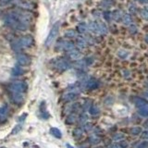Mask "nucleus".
I'll return each mask as SVG.
<instances>
[{"instance_id": "obj_8", "label": "nucleus", "mask_w": 148, "mask_h": 148, "mask_svg": "<svg viewBox=\"0 0 148 148\" xmlns=\"http://www.w3.org/2000/svg\"><path fill=\"white\" fill-rule=\"evenodd\" d=\"M10 97L13 103L17 105H21L24 101V94L21 92H10Z\"/></svg>"}, {"instance_id": "obj_21", "label": "nucleus", "mask_w": 148, "mask_h": 148, "mask_svg": "<svg viewBox=\"0 0 148 148\" xmlns=\"http://www.w3.org/2000/svg\"><path fill=\"white\" fill-rule=\"evenodd\" d=\"M122 21H123L124 24H126V25L132 24V17L130 16L129 14H125L122 18Z\"/></svg>"}, {"instance_id": "obj_4", "label": "nucleus", "mask_w": 148, "mask_h": 148, "mask_svg": "<svg viewBox=\"0 0 148 148\" xmlns=\"http://www.w3.org/2000/svg\"><path fill=\"white\" fill-rule=\"evenodd\" d=\"M58 29H59V23H56V24L53 26V28L51 29L49 34L47 36V38H46V41H45V45L49 46L50 45L53 44V42L55 41L56 37H57L58 34Z\"/></svg>"}, {"instance_id": "obj_33", "label": "nucleus", "mask_w": 148, "mask_h": 148, "mask_svg": "<svg viewBox=\"0 0 148 148\" xmlns=\"http://www.w3.org/2000/svg\"><path fill=\"white\" fill-rule=\"evenodd\" d=\"M119 11H114V13H113V17H114V18L115 20H118V18H119Z\"/></svg>"}, {"instance_id": "obj_7", "label": "nucleus", "mask_w": 148, "mask_h": 148, "mask_svg": "<svg viewBox=\"0 0 148 148\" xmlns=\"http://www.w3.org/2000/svg\"><path fill=\"white\" fill-rule=\"evenodd\" d=\"M22 47H31L34 45V38L31 35H25L18 40Z\"/></svg>"}, {"instance_id": "obj_34", "label": "nucleus", "mask_w": 148, "mask_h": 148, "mask_svg": "<svg viewBox=\"0 0 148 148\" xmlns=\"http://www.w3.org/2000/svg\"><path fill=\"white\" fill-rule=\"evenodd\" d=\"M148 145H147V143H142L140 145L138 146V148H147Z\"/></svg>"}, {"instance_id": "obj_12", "label": "nucleus", "mask_w": 148, "mask_h": 148, "mask_svg": "<svg viewBox=\"0 0 148 148\" xmlns=\"http://www.w3.org/2000/svg\"><path fill=\"white\" fill-rule=\"evenodd\" d=\"M11 73H12V75H13V76H15V77H18V76L22 75V74H23V69H21V65H20V64H18V65H16V66L12 69Z\"/></svg>"}, {"instance_id": "obj_31", "label": "nucleus", "mask_w": 148, "mask_h": 148, "mask_svg": "<svg viewBox=\"0 0 148 148\" xmlns=\"http://www.w3.org/2000/svg\"><path fill=\"white\" fill-rule=\"evenodd\" d=\"M142 138L145 140H148V131H145L142 133Z\"/></svg>"}, {"instance_id": "obj_28", "label": "nucleus", "mask_w": 148, "mask_h": 148, "mask_svg": "<svg viewBox=\"0 0 148 148\" xmlns=\"http://www.w3.org/2000/svg\"><path fill=\"white\" fill-rule=\"evenodd\" d=\"M131 132L133 134V135H137V134L141 133L142 132V129L139 128V127H135V128H132L131 130Z\"/></svg>"}, {"instance_id": "obj_2", "label": "nucleus", "mask_w": 148, "mask_h": 148, "mask_svg": "<svg viewBox=\"0 0 148 148\" xmlns=\"http://www.w3.org/2000/svg\"><path fill=\"white\" fill-rule=\"evenodd\" d=\"M28 89L26 82H14L8 86L9 92H21V94H25Z\"/></svg>"}, {"instance_id": "obj_37", "label": "nucleus", "mask_w": 148, "mask_h": 148, "mask_svg": "<svg viewBox=\"0 0 148 148\" xmlns=\"http://www.w3.org/2000/svg\"><path fill=\"white\" fill-rule=\"evenodd\" d=\"M138 1L142 4H148V0H138Z\"/></svg>"}, {"instance_id": "obj_42", "label": "nucleus", "mask_w": 148, "mask_h": 148, "mask_svg": "<svg viewBox=\"0 0 148 148\" xmlns=\"http://www.w3.org/2000/svg\"><path fill=\"white\" fill-rule=\"evenodd\" d=\"M0 148H6V147H5V146H2V147H0Z\"/></svg>"}, {"instance_id": "obj_23", "label": "nucleus", "mask_w": 148, "mask_h": 148, "mask_svg": "<svg viewBox=\"0 0 148 148\" xmlns=\"http://www.w3.org/2000/svg\"><path fill=\"white\" fill-rule=\"evenodd\" d=\"M75 121H76V116L74 115V114L69 115V117H68L67 123H69V124H73Z\"/></svg>"}, {"instance_id": "obj_25", "label": "nucleus", "mask_w": 148, "mask_h": 148, "mask_svg": "<svg viewBox=\"0 0 148 148\" xmlns=\"http://www.w3.org/2000/svg\"><path fill=\"white\" fill-rule=\"evenodd\" d=\"M73 135L74 137H76V138H80L82 137V129H76V130H74L73 131Z\"/></svg>"}, {"instance_id": "obj_29", "label": "nucleus", "mask_w": 148, "mask_h": 148, "mask_svg": "<svg viewBox=\"0 0 148 148\" xmlns=\"http://www.w3.org/2000/svg\"><path fill=\"white\" fill-rule=\"evenodd\" d=\"M129 32H131L132 34H136L137 32V27L134 25V24H130V27H129Z\"/></svg>"}, {"instance_id": "obj_17", "label": "nucleus", "mask_w": 148, "mask_h": 148, "mask_svg": "<svg viewBox=\"0 0 148 148\" xmlns=\"http://www.w3.org/2000/svg\"><path fill=\"white\" fill-rule=\"evenodd\" d=\"M97 25H98V34H106L108 29H106V26L103 22H97Z\"/></svg>"}, {"instance_id": "obj_10", "label": "nucleus", "mask_w": 148, "mask_h": 148, "mask_svg": "<svg viewBox=\"0 0 148 148\" xmlns=\"http://www.w3.org/2000/svg\"><path fill=\"white\" fill-rule=\"evenodd\" d=\"M98 86H99V82L97 80H95V79H90L86 83V88L87 89H90V90L96 89Z\"/></svg>"}, {"instance_id": "obj_26", "label": "nucleus", "mask_w": 148, "mask_h": 148, "mask_svg": "<svg viewBox=\"0 0 148 148\" xmlns=\"http://www.w3.org/2000/svg\"><path fill=\"white\" fill-rule=\"evenodd\" d=\"M141 16L143 18H145V20L148 21V10L146 8H143L141 10Z\"/></svg>"}, {"instance_id": "obj_24", "label": "nucleus", "mask_w": 148, "mask_h": 148, "mask_svg": "<svg viewBox=\"0 0 148 148\" xmlns=\"http://www.w3.org/2000/svg\"><path fill=\"white\" fill-rule=\"evenodd\" d=\"M22 130V126L20 124V125H17V126H15V128H14L13 130H12V132H11V134L12 135H15V134H17V133H18L21 131Z\"/></svg>"}, {"instance_id": "obj_20", "label": "nucleus", "mask_w": 148, "mask_h": 148, "mask_svg": "<svg viewBox=\"0 0 148 148\" xmlns=\"http://www.w3.org/2000/svg\"><path fill=\"white\" fill-rule=\"evenodd\" d=\"M89 112H90L91 115L95 116V115H97V114H99V108H97V106H96L95 105H92V106H90V108H89Z\"/></svg>"}, {"instance_id": "obj_19", "label": "nucleus", "mask_w": 148, "mask_h": 148, "mask_svg": "<svg viewBox=\"0 0 148 148\" xmlns=\"http://www.w3.org/2000/svg\"><path fill=\"white\" fill-rule=\"evenodd\" d=\"M89 29L92 32H98V25H97L96 21H92L89 24Z\"/></svg>"}, {"instance_id": "obj_16", "label": "nucleus", "mask_w": 148, "mask_h": 148, "mask_svg": "<svg viewBox=\"0 0 148 148\" xmlns=\"http://www.w3.org/2000/svg\"><path fill=\"white\" fill-rule=\"evenodd\" d=\"M63 49L69 52V51H72L75 49V45H74V44L71 43V42H66V43L63 44Z\"/></svg>"}, {"instance_id": "obj_41", "label": "nucleus", "mask_w": 148, "mask_h": 148, "mask_svg": "<svg viewBox=\"0 0 148 148\" xmlns=\"http://www.w3.org/2000/svg\"><path fill=\"white\" fill-rule=\"evenodd\" d=\"M145 95H146V96L148 97V92H145Z\"/></svg>"}, {"instance_id": "obj_5", "label": "nucleus", "mask_w": 148, "mask_h": 148, "mask_svg": "<svg viewBox=\"0 0 148 148\" xmlns=\"http://www.w3.org/2000/svg\"><path fill=\"white\" fill-rule=\"evenodd\" d=\"M54 67L57 69H58L59 71H65L69 68V63L64 58L56 59L54 63Z\"/></svg>"}, {"instance_id": "obj_35", "label": "nucleus", "mask_w": 148, "mask_h": 148, "mask_svg": "<svg viewBox=\"0 0 148 148\" xmlns=\"http://www.w3.org/2000/svg\"><path fill=\"white\" fill-rule=\"evenodd\" d=\"M108 148H121V146H120L119 145H116V143H115V145H110Z\"/></svg>"}, {"instance_id": "obj_9", "label": "nucleus", "mask_w": 148, "mask_h": 148, "mask_svg": "<svg viewBox=\"0 0 148 148\" xmlns=\"http://www.w3.org/2000/svg\"><path fill=\"white\" fill-rule=\"evenodd\" d=\"M8 108L7 105L0 108V123H4L8 119Z\"/></svg>"}, {"instance_id": "obj_32", "label": "nucleus", "mask_w": 148, "mask_h": 148, "mask_svg": "<svg viewBox=\"0 0 148 148\" xmlns=\"http://www.w3.org/2000/svg\"><path fill=\"white\" fill-rule=\"evenodd\" d=\"M87 120V117L85 115H82L81 117H80V122L82 123V122H85Z\"/></svg>"}, {"instance_id": "obj_6", "label": "nucleus", "mask_w": 148, "mask_h": 148, "mask_svg": "<svg viewBox=\"0 0 148 148\" xmlns=\"http://www.w3.org/2000/svg\"><path fill=\"white\" fill-rule=\"evenodd\" d=\"M17 61L21 66H29L32 62V60H31L30 57H28L27 55L18 54L17 55Z\"/></svg>"}, {"instance_id": "obj_38", "label": "nucleus", "mask_w": 148, "mask_h": 148, "mask_svg": "<svg viewBox=\"0 0 148 148\" xmlns=\"http://www.w3.org/2000/svg\"><path fill=\"white\" fill-rule=\"evenodd\" d=\"M143 126H145L146 129H148V119L146 120V121L145 122V124H143Z\"/></svg>"}, {"instance_id": "obj_39", "label": "nucleus", "mask_w": 148, "mask_h": 148, "mask_svg": "<svg viewBox=\"0 0 148 148\" xmlns=\"http://www.w3.org/2000/svg\"><path fill=\"white\" fill-rule=\"evenodd\" d=\"M66 146H67V148H74L72 145H69V143H67L66 145Z\"/></svg>"}, {"instance_id": "obj_30", "label": "nucleus", "mask_w": 148, "mask_h": 148, "mask_svg": "<svg viewBox=\"0 0 148 148\" xmlns=\"http://www.w3.org/2000/svg\"><path fill=\"white\" fill-rule=\"evenodd\" d=\"M104 18L106 21H109L110 20V12H108V11L104 12Z\"/></svg>"}, {"instance_id": "obj_22", "label": "nucleus", "mask_w": 148, "mask_h": 148, "mask_svg": "<svg viewBox=\"0 0 148 148\" xmlns=\"http://www.w3.org/2000/svg\"><path fill=\"white\" fill-rule=\"evenodd\" d=\"M77 45L79 47H81V48H83V47H85L87 43H86V41L82 38V37H79V38L77 39Z\"/></svg>"}, {"instance_id": "obj_3", "label": "nucleus", "mask_w": 148, "mask_h": 148, "mask_svg": "<svg viewBox=\"0 0 148 148\" xmlns=\"http://www.w3.org/2000/svg\"><path fill=\"white\" fill-rule=\"evenodd\" d=\"M135 105L138 108V112L143 117H148V102L141 98V97H138L135 100Z\"/></svg>"}, {"instance_id": "obj_15", "label": "nucleus", "mask_w": 148, "mask_h": 148, "mask_svg": "<svg viewBox=\"0 0 148 148\" xmlns=\"http://www.w3.org/2000/svg\"><path fill=\"white\" fill-rule=\"evenodd\" d=\"M50 133L52 134L54 137L58 138V139H60L62 137V133L58 128H51L50 129Z\"/></svg>"}, {"instance_id": "obj_40", "label": "nucleus", "mask_w": 148, "mask_h": 148, "mask_svg": "<svg viewBox=\"0 0 148 148\" xmlns=\"http://www.w3.org/2000/svg\"><path fill=\"white\" fill-rule=\"evenodd\" d=\"M145 42H146V43H148V34L145 36Z\"/></svg>"}, {"instance_id": "obj_13", "label": "nucleus", "mask_w": 148, "mask_h": 148, "mask_svg": "<svg viewBox=\"0 0 148 148\" xmlns=\"http://www.w3.org/2000/svg\"><path fill=\"white\" fill-rule=\"evenodd\" d=\"M11 48L13 49V51H15L17 53H20L21 51L22 50V46L20 43V41H13L11 42Z\"/></svg>"}, {"instance_id": "obj_27", "label": "nucleus", "mask_w": 148, "mask_h": 148, "mask_svg": "<svg viewBox=\"0 0 148 148\" xmlns=\"http://www.w3.org/2000/svg\"><path fill=\"white\" fill-rule=\"evenodd\" d=\"M66 36L69 37V38H73V37L76 36V32H75V31H73V30L67 31L66 32Z\"/></svg>"}, {"instance_id": "obj_14", "label": "nucleus", "mask_w": 148, "mask_h": 148, "mask_svg": "<svg viewBox=\"0 0 148 148\" xmlns=\"http://www.w3.org/2000/svg\"><path fill=\"white\" fill-rule=\"evenodd\" d=\"M69 57L71 59H73V60H77L81 58V54L76 51L75 49L72 50V51H69Z\"/></svg>"}, {"instance_id": "obj_1", "label": "nucleus", "mask_w": 148, "mask_h": 148, "mask_svg": "<svg viewBox=\"0 0 148 148\" xmlns=\"http://www.w3.org/2000/svg\"><path fill=\"white\" fill-rule=\"evenodd\" d=\"M30 15L24 12H11L5 17L6 24L12 29L18 31H25L30 23Z\"/></svg>"}, {"instance_id": "obj_36", "label": "nucleus", "mask_w": 148, "mask_h": 148, "mask_svg": "<svg viewBox=\"0 0 148 148\" xmlns=\"http://www.w3.org/2000/svg\"><path fill=\"white\" fill-rule=\"evenodd\" d=\"M26 117H27V114H23V115L21 116V117L20 118V119H18V120H20V121H22L23 119H25Z\"/></svg>"}, {"instance_id": "obj_18", "label": "nucleus", "mask_w": 148, "mask_h": 148, "mask_svg": "<svg viewBox=\"0 0 148 148\" xmlns=\"http://www.w3.org/2000/svg\"><path fill=\"white\" fill-rule=\"evenodd\" d=\"M87 25H86V23H84V22H82V23H80L78 26H77V30H78V32H80V34H83V32H86V30H87Z\"/></svg>"}, {"instance_id": "obj_11", "label": "nucleus", "mask_w": 148, "mask_h": 148, "mask_svg": "<svg viewBox=\"0 0 148 148\" xmlns=\"http://www.w3.org/2000/svg\"><path fill=\"white\" fill-rule=\"evenodd\" d=\"M78 92H67V94H65L64 95V96H63V99L65 100V101H67V102H69V101H72V100H74L76 98V97L78 96Z\"/></svg>"}]
</instances>
